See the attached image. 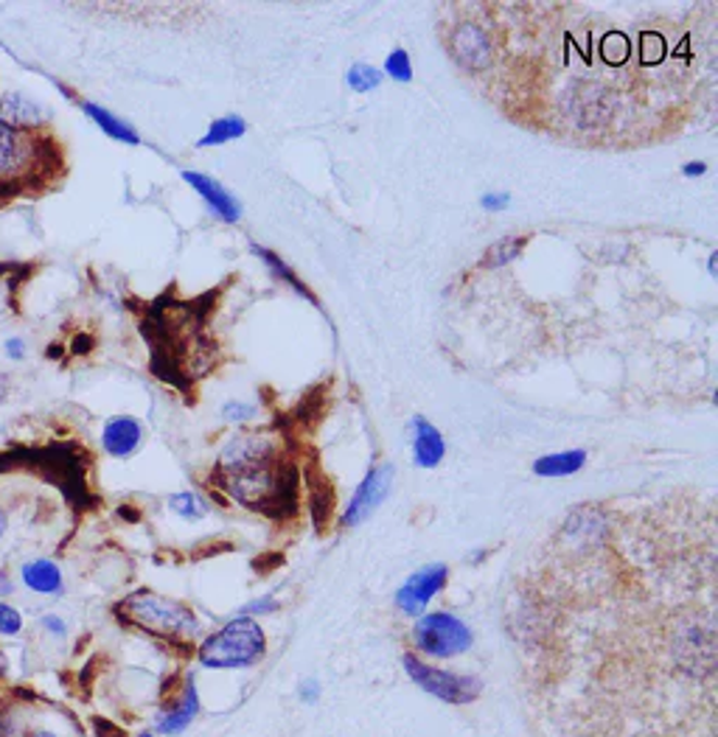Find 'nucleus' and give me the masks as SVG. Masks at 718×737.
Wrapping results in <instances>:
<instances>
[{"mask_svg":"<svg viewBox=\"0 0 718 737\" xmlns=\"http://www.w3.org/2000/svg\"><path fill=\"white\" fill-rule=\"evenodd\" d=\"M219 483L242 508L262 517H295L298 471L267 435H239L219 457Z\"/></svg>","mask_w":718,"mask_h":737,"instance_id":"nucleus-1","label":"nucleus"},{"mask_svg":"<svg viewBox=\"0 0 718 737\" xmlns=\"http://www.w3.org/2000/svg\"><path fill=\"white\" fill-rule=\"evenodd\" d=\"M115 617L122 623L135 625V628L163 639V643H188V639H194L200 634V620H197V614L186 603L172 600V597L155 595V592L149 589L129 595L115 609Z\"/></svg>","mask_w":718,"mask_h":737,"instance_id":"nucleus-2","label":"nucleus"},{"mask_svg":"<svg viewBox=\"0 0 718 737\" xmlns=\"http://www.w3.org/2000/svg\"><path fill=\"white\" fill-rule=\"evenodd\" d=\"M264 653H267V637H264L262 625L248 614L230 620L225 628L214 631L197 648V659L202 668H214V671L250 668V664L262 662Z\"/></svg>","mask_w":718,"mask_h":737,"instance_id":"nucleus-3","label":"nucleus"},{"mask_svg":"<svg viewBox=\"0 0 718 737\" xmlns=\"http://www.w3.org/2000/svg\"><path fill=\"white\" fill-rule=\"evenodd\" d=\"M413 645L432 659H452L471 648V631L455 614L432 611L413 625Z\"/></svg>","mask_w":718,"mask_h":737,"instance_id":"nucleus-4","label":"nucleus"},{"mask_svg":"<svg viewBox=\"0 0 718 737\" xmlns=\"http://www.w3.org/2000/svg\"><path fill=\"white\" fill-rule=\"evenodd\" d=\"M402 664H404V671H407V676L413 678V682H416L424 692L441 698V701H446V704H455V707L471 704V701H477L480 690H483L480 678L432 668V664H427L424 659H418L416 653H404Z\"/></svg>","mask_w":718,"mask_h":737,"instance_id":"nucleus-5","label":"nucleus"},{"mask_svg":"<svg viewBox=\"0 0 718 737\" xmlns=\"http://www.w3.org/2000/svg\"><path fill=\"white\" fill-rule=\"evenodd\" d=\"M446 577H450V570L443 563H427L416 575L404 581L402 589L396 592V606L404 614L421 617L427 611V603L446 586Z\"/></svg>","mask_w":718,"mask_h":737,"instance_id":"nucleus-6","label":"nucleus"},{"mask_svg":"<svg viewBox=\"0 0 718 737\" xmlns=\"http://www.w3.org/2000/svg\"><path fill=\"white\" fill-rule=\"evenodd\" d=\"M390 483H393V469H390V466H376V469H370L368 476H365L363 483H360V488H356V494L351 496V503L349 508H345L340 524H343V528L363 524L365 519L382 505V499L390 491Z\"/></svg>","mask_w":718,"mask_h":737,"instance_id":"nucleus-7","label":"nucleus"},{"mask_svg":"<svg viewBox=\"0 0 718 737\" xmlns=\"http://www.w3.org/2000/svg\"><path fill=\"white\" fill-rule=\"evenodd\" d=\"M0 124L14 132L40 135L48 124V110L21 90H7L0 93Z\"/></svg>","mask_w":718,"mask_h":737,"instance_id":"nucleus-8","label":"nucleus"},{"mask_svg":"<svg viewBox=\"0 0 718 737\" xmlns=\"http://www.w3.org/2000/svg\"><path fill=\"white\" fill-rule=\"evenodd\" d=\"M200 715V696H197L194 676H186L182 687L168 698V704L163 707L161 715L155 717L158 735H180L188 726L194 724V717Z\"/></svg>","mask_w":718,"mask_h":737,"instance_id":"nucleus-9","label":"nucleus"},{"mask_svg":"<svg viewBox=\"0 0 718 737\" xmlns=\"http://www.w3.org/2000/svg\"><path fill=\"white\" fill-rule=\"evenodd\" d=\"M182 180L202 196V202L209 205V211L216 219L228 221V225H236V221L242 219V202L236 200L228 188L216 182L214 177L200 175V171H182Z\"/></svg>","mask_w":718,"mask_h":737,"instance_id":"nucleus-10","label":"nucleus"},{"mask_svg":"<svg viewBox=\"0 0 718 737\" xmlns=\"http://www.w3.org/2000/svg\"><path fill=\"white\" fill-rule=\"evenodd\" d=\"M40 135H23L0 124V177H21L34 161Z\"/></svg>","mask_w":718,"mask_h":737,"instance_id":"nucleus-11","label":"nucleus"},{"mask_svg":"<svg viewBox=\"0 0 718 737\" xmlns=\"http://www.w3.org/2000/svg\"><path fill=\"white\" fill-rule=\"evenodd\" d=\"M143 441V423L133 416H113L101 430V446L113 457H129Z\"/></svg>","mask_w":718,"mask_h":737,"instance_id":"nucleus-12","label":"nucleus"},{"mask_svg":"<svg viewBox=\"0 0 718 737\" xmlns=\"http://www.w3.org/2000/svg\"><path fill=\"white\" fill-rule=\"evenodd\" d=\"M21 584L40 597H60L65 592V575L51 558H32L21 563Z\"/></svg>","mask_w":718,"mask_h":737,"instance_id":"nucleus-13","label":"nucleus"},{"mask_svg":"<svg viewBox=\"0 0 718 737\" xmlns=\"http://www.w3.org/2000/svg\"><path fill=\"white\" fill-rule=\"evenodd\" d=\"M452 54L466 67H486L491 62V42L477 26H461L452 34Z\"/></svg>","mask_w":718,"mask_h":737,"instance_id":"nucleus-14","label":"nucleus"},{"mask_svg":"<svg viewBox=\"0 0 718 737\" xmlns=\"http://www.w3.org/2000/svg\"><path fill=\"white\" fill-rule=\"evenodd\" d=\"M446 455V443H443L441 432L432 427L430 421L416 418L413 421V457L421 469H436L438 462Z\"/></svg>","mask_w":718,"mask_h":737,"instance_id":"nucleus-15","label":"nucleus"},{"mask_svg":"<svg viewBox=\"0 0 718 737\" xmlns=\"http://www.w3.org/2000/svg\"><path fill=\"white\" fill-rule=\"evenodd\" d=\"M81 110H85V115H88L90 122H93L101 132L108 135V138H113V141L118 143H127V147H141V135L135 132L127 122H122L118 115H113V110H104L101 104H93V101L81 104Z\"/></svg>","mask_w":718,"mask_h":737,"instance_id":"nucleus-16","label":"nucleus"},{"mask_svg":"<svg viewBox=\"0 0 718 737\" xmlns=\"http://www.w3.org/2000/svg\"><path fill=\"white\" fill-rule=\"evenodd\" d=\"M587 462V452L584 449H572V452H558V455H547L539 457L533 462V471L539 476H570L576 471L584 469Z\"/></svg>","mask_w":718,"mask_h":737,"instance_id":"nucleus-17","label":"nucleus"},{"mask_svg":"<svg viewBox=\"0 0 718 737\" xmlns=\"http://www.w3.org/2000/svg\"><path fill=\"white\" fill-rule=\"evenodd\" d=\"M244 132H248L244 118H239V115H225V118L211 124L209 132L202 135L200 141H197V147H222V143L239 141Z\"/></svg>","mask_w":718,"mask_h":737,"instance_id":"nucleus-18","label":"nucleus"},{"mask_svg":"<svg viewBox=\"0 0 718 737\" xmlns=\"http://www.w3.org/2000/svg\"><path fill=\"white\" fill-rule=\"evenodd\" d=\"M253 253L259 255V258H262L264 264H267V269H269V272H273V276L278 278V281H284V283H287V287H292V292H298V295L306 297V301L315 303V306H317V297L312 295L310 289H306V283H303L301 278H298L295 272H292V269H289L287 264L281 262V258H278L276 253H269V250L259 247V244H253Z\"/></svg>","mask_w":718,"mask_h":737,"instance_id":"nucleus-19","label":"nucleus"},{"mask_svg":"<svg viewBox=\"0 0 718 737\" xmlns=\"http://www.w3.org/2000/svg\"><path fill=\"white\" fill-rule=\"evenodd\" d=\"M168 510L182 519H202L205 517V503L194 491H180V494L168 496Z\"/></svg>","mask_w":718,"mask_h":737,"instance_id":"nucleus-20","label":"nucleus"},{"mask_svg":"<svg viewBox=\"0 0 718 737\" xmlns=\"http://www.w3.org/2000/svg\"><path fill=\"white\" fill-rule=\"evenodd\" d=\"M349 88L356 93H368V90L379 88L382 85V71H376L374 65H365V62H356L349 67Z\"/></svg>","mask_w":718,"mask_h":737,"instance_id":"nucleus-21","label":"nucleus"},{"mask_svg":"<svg viewBox=\"0 0 718 737\" xmlns=\"http://www.w3.org/2000/svg\"><path fill=\"white\" fill-rule=\"evenodd\" d=\"M312 517H315L317 530H326V522L331 517V483L320 480V485L312 483Z\"/></svg>","mask_w":718,"mask_h":737,"instance_id":"nucleus-22","label":"nucleus"},{"mask_svg":"<svg viewBox=\"0 0 718 737\" xmlns=\"http://www.w3.org/2000/svg\"><path fill=\"white\" fill-rule=\"evenodd\" d=\"M525 242H528V239H503V242H497L489 253H486L483 267H505V264H511L519 253H522Z\"/></svg>","mask_w":718,"mask_h":737,"instance_id":"nucleus-23","label":"nucleus"},{"mask_svg":"<svg viewBox=\"0 0 718 737\" xmlns=\"http://www.w3.org/2000/svg\"><path fill=\"white\" fill-rule=\"evenodd\" d=\"M385 74H388L393 81H399V85L413 81V65H410V54L404 51V48L390 51L388 60H385Z\"/></svg>","mask_w":718,"mask_h":737,"instance_id":"nucleus-24","label":"nucleus"},{"mask_svg":"<svg viewBox=\"0 0 718 737\" xmlns=\"http://www.w3.org/2000/svg\"><path fill=\"white\" fill-rule=\"evenodd\" d=\"M23 634V611L9 600H0V637L14 639Z\"/></svg>","mask_w":718,"mask_h":737,"instance_id":"nucleus-25","label":"nucleus"},{"mask_svg":"<svg viewBox=\"0 0 718 737\" xmlns=\"http://www.w3.org/2000/svg\"><path fill=\"white\" fill-rule=\"evenodd\" d=\"M0 737H32L21 712L0 710Z\"/></svg>","mask_w":718,"mask_h":737,"instance_id":"nucleus-26","label":"nucleus"},{"mask_svg":"<svg viewBox=\"0 0 718 737\" xmlns=\"http://www.w3.org/2000/svg\"><path fill=\"white\" fill-rule=\"evenodd\" d=\"M40 628L46 631V634H51V637H56V639L67 637V623L62 620L60 614H54V611H48V614L40 617Z\"/></svg>","mask_w":718,"mask_h":737,"instance_id":"nucleus-27","label":"nucleus"},{"mask_svg":"<svg viewBox=\"0 0 718 737\" xmlns=\"http://www.w3.org/2000/svg\"><path fill=\"white\" fill-rule=\"evenodd\" d=\"M3 354H7L12 363H21L28 354V342L23 340V336H9V340H3Z\"/></svg>","mask_w":718,"mask_h":737,"instance_id":"nucleus-28","label":"nucleus"},{"mask_svg":"<svg viewBox=\"0 0 718 737\" xmlns=\"http://www.w3.org/2000/svg\"><path fill=\"white\" fill-rule=\"evenodd\" d=\"M222 416L228 418V421H234V423H242V421H248L250 416H253V409H250L248 404L230 402V404H225V407H222Z\"/></svg>","mask_w":718,"mask_h":737,"instance_id":"nucleus-29","label":"nucleus"},{"mask_svg":"<svg viewBox=\"0 0 718 737\" xmlns=\"http://www.w3.org/2000/svg\"><path fill=\"white\" fill-rule=\"evenodd\" d=\"M480 205H483L486 211H505L511 205V196L508 194H486L483 200H480Z\"/></svg>","mask_w":718,"mask_h":737,"instance_id":"nucleus-30","label":"nucleus"},{"mask_svg":"<svg viewBox=\"0 0 718 737\" xmlns=\"http://www.w3.org/2000/svg\"><path fill=\"white\" fill-rule=\"evenodd\" d=\"M682 175H685V177H702V175H707V163L705 161L685 163V166H682Z\"/></svg>","mask_w":718,"mask_h":737,"instance_id":"nucleus-31","label":"nucleus"},{"mask_svg":"<svg viewBox=\"0 0 718 737\" xmlns=\"http://www.w3.org/2000/svg\"><path fill=\"white\" fill-rule=\"evenodd\" d=\"M9 673H12V659H9L7 650L0 648V682H7Z\"/></svg>","mask_w":718,"mask_h":737,"instance_id":"nucleus-32","label":"nucleus"},{"mask_svg":"<svg viewBox=\"0 0 718 737\" xmlns=\"http://www.w3.org/2000/svg\"><path fill=\"white\" fill-rule=\"evenodd\" d=\"M14 592V584H12V577L7 575V572H0V600H7L9 595Z\"/></svg>","mask_w":718,"mask_h":737,"instance_id":"nucleus-33","label":"nucleus"},{"mask_svg":"<svg viewBox=\"0 0 718 737\" xmlns=\"http://www.w3.org/2000/svg\"><path fill=\"white\" fill-rule=\"evenodd\" d=\"M301 698L303 701H317V684L315 682H306L301 687Z\"/></svg>","mask_w":718,"mask_h":737,"instance_id":"nucleus-34","label":"nucleus"},{"mask_svg":"<svg viewBox=\"0 0 718 737\" xmlns=\"http://www.w3.org/2000/svg\"><path fill=\"white\" fill-rule=\"evenodd\" d=\"M9 530V513L7 508H0V542H3V536H7Z\"/></svg>","mask_w":718,"mask_h":737,"instance_id":"nucleus-35","label":"nucleus"},{"mask_svg":"<svg viewBox=\"0 0 718 737\" xmlns=\"http://www.w3.org/2000/svg\"><path fill=\"white\" fill-rule=\"evenodd\" d=\"M7 396H9V384H7V379L0 376V404L7 402Z\"/></svg>","mask_w":718,"mask_h":737,"instance_id":"nucleus-36","label":"nucleus"},{"mask_svg":"<svg viewBox=\"0 0 718 737\" xmlns=\"http://www.w3.org/2000/svg\"><path fill=\"white\" fill-rule=\"evenodd\" d=\"M716 262H718V255L710 253V276H716Z\"/></svg>","mask_w":718,"mask_h":737,"instance_id":"nucleus-37","label":"nucleus"},{"mask_svg":"<svg viewBox=\"0 0 718 737\" xmlns=\"http://www.w3.org/2000/svg\"><path fill=\"white\" fill-rule=\"evenodd\" d=\"M32 737H60V735H54V732H34Z\"/></svg>","mask_w":718,"mask_h":737,"instance_id":"nucleus-38","label":"nucleus"},{"mask_svg":"<svg viewBox=\"0 0 718 737\" xmlns=\"http://www.w3.org/2000/svg\"><path fill=\"white\" fill-rule=\"evenodd\" d=\"M138 737H155V735H152V732H143V735H138Z\"/></svg>","mask_w":718,"mask_h":737,"instance_id":"nucleus-39","label":"nucleus"}]
</instances>
